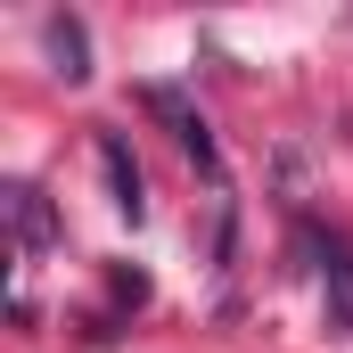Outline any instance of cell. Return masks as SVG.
I'll return each instance as SVG.
<instances>
[{"label": "cell", "instance_id": "obj_1", "mask_svg": "<svg viewBox=\"0 0 353 353\" xmlns=\"http://www.w3.org/2000/svg\"><path fill=\"white\" fill-rule=\"evenodd\" d=\"M0 214H8V239H17V255H50L66 230H58V205L33 189V181H8L0 189Z\"/></svg>", "mask_w": 353, "mask_h": 353}, {"label": "cell", "instance_id": "obj_2", "mask_svg": "<svg viewBox=\"0 0 353 353\" xmlns=\"http://www.w3.org/2000/svg\"><path fill=\"white\" fill-rule=\"evenodd\" d=\"M140 107L173 123V140H181V148H189V157H197V173H222V157H214V132H205V115H197V107H181V90L148 83V90H140Z\"/></svg>", "mask_w": 353, "mask_h": 353}, {"label": "cell", "instance_id": "obj_3", "mask_svg": "<svg viewBox=\"0 0 353 353\" xmlns=\"http://www.w3.org/2000/svg\"><path fill=\"white\" fill-rule=\"evenodd\" d=\"M99 173H107V205H115L123 222H140V214H148V181H140L132 148H123L115 132H99Z\"/></svg>", "mask_w": 353, "mask_h": 353}, {"label": "cell", "instance_id": "obj_4", "mask_svg": "<svg viewBox=\"0 0 353 353\" xmlns=\"http://www.w3.org/2000/svg\"><path fill=\"white\" fill-rule=\"evenodd\" d=\"M304 247L321 255V279H329V329H353V247L321 230H304Z\"/></svg>", "mask_w": 353, "mask_h": 353}, {"label": "cell", "instance_id": "obj_5", "mask_svg": "<svg viewBox=\"0 0 353 353\" xmlns=\"http://www.w3.org/2000/svg\"><path fill=\"white\" fill-rule=\"evenodd\" d=\"M41 33H50V58H58V74H66V83H90V33H83V17H50Z\"/></svg>", "mask_w": 353, "mask_h": 353}, {"label": "cell", "instance_id": "obj_6", "mask_svg": "<svg viewBox=\"0 0 353 353\" xmlns=\"http://www.w3.org/2000/svg\"><path fill=\"white\" fill-rule=\"evenodd\" d=\"M107 288H115V304H148V271H107Z\"/></svg>", "mask_w": 353, "mask_h": 353}]
</instances>
